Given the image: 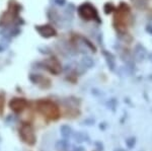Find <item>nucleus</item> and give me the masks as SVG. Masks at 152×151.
<instances>
[{
  "label": "nucleus",
  "instance_id": "nucleus-1",
  "mask_svg": "<svg viewBox=\"0 0 152 151\" xmlns=\"http://www.w3.org/2000/svg\"><path fill=\"white\" fill-rule=\"evenodd\" d=\"M39 112L48 120L55 121L60 117V109L58 104L52 101H41L37 104Z\"/></svg>",
  "mask_w": 152,
  "mask_h": 151
},
{
  "label": "nucleus",
  "instance_id": "nucleus-2",
  "mask_svg": "<svg viewBox=\"0 0 152 151\" xmlns=\"http://www.w3.org/2000/svg\"><path fill=\"white\" fill-rule=\"evenodd\" d=\"M19 134H20V137L26 144L28 145H33L36 141V137H35V133L33 131V128H31V125L28 124H24L19 129Z\"/></svg>",
  "mask_w": 152,
  "mask_h": 151
},
{
  "label": "nucleus",
  "instance_id": "nucleus-3",
  "mask_svg": "<svg viewBox=\"0 0 152 151\" xmlns=\"http://www.w3.org/2000/svg\"><path fill=\"white\" fill-rule=\"evenodd\" d=\"M80 15L85 19H91V18H97V12L94 9V6L90 4H83L82 6L79 7Z\"/></svg>",
  "mask_w": 152,
  "mask_h": 151
},
{
  "label": "nucleus",
  "instance_id": "nucleus-4",
  "mask_svg": "<svg viewBox=\"0 0 152 151\" xmlns=\"http://www.w3.org/2000/svg\"><path fill=\"white\" fill-rule=\"evenodd\" d=\"M10 109H12L13 112L15 113H20L23 112L24 109H26V101H24L23 98H13L12 101H10Z\"/></svg>",
  "mask_w": 152,
  "mask_h": 151
},
{
  "label": "nucleus",
  "instance_id": "nucleus-5",
  "mask_svg": "<svg viewBox=\"0 0 152 151\" xmlns=\"http://www.w3.org/2000/svg\"><path fill=\"white\" fill-rule=\"evenodd\" d=\"M40 28L39 31H40L41 35L46 36V38L55 35V31H54V28H51L50 26H41V28Z\"/></svg>",
  "mask_w": 152,
  "mask_h": 151
},
{
  "label": "nucleus",
  "instance_id": "nucleus-6",
  "mask_svg": "<svg viewBox=\"0 0 152 151\" xmlns=\"http://www.w3.org/2000/svg\"><path fill=\"white\" fill-rule=\"evenodd\" d=\"M2 109H3V99L0 96V112H2Z\"/></svg>",
  "mask_w": 152,
  "mask_h": 151
}]
</instances>
